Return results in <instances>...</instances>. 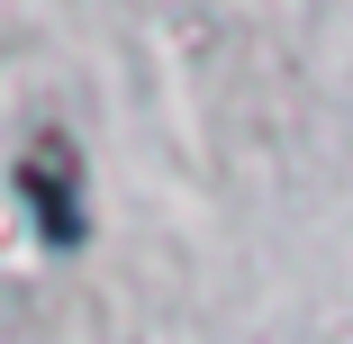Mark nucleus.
Masks as SVG:
<instances>
[{"label": "nucleus", "mask_w": 353, "mask_h": 344, "mask_svg": "<svg viewBox=\"0 0 353 344\" xmlns=\"http://www.w3.org/2000/svg\"><path fill=\"white\" fill-rule=\"evenodd\" d=\"M19 199H37L46 245H73L82 236V190H73V145H63V136H46V145L19 163Z\"/></svg>", "instance_id": "obj_1"}]
</instances>
